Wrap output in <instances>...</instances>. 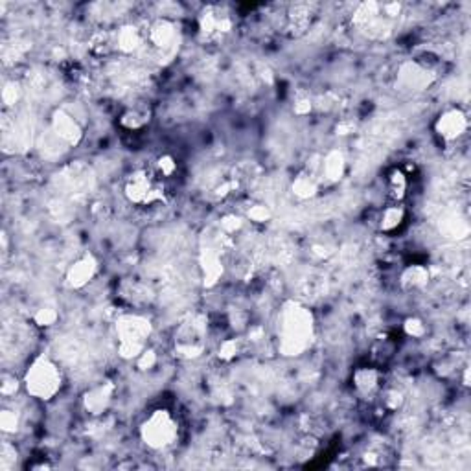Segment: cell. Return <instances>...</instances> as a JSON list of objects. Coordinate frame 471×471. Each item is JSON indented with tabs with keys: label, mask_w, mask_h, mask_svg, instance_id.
<instances>
[{
	"label": "cell",
	"mask_w": 471,
	"mask_h": 471,
	"mask_svg": "<svg viewBox=\"0 0 471 471\" xmlns=\"http://www.w3.org/2000/svg\"><path fill=\"white\" fill-rule=\"evenodd\" d=\"M124 195L131 204H153L164 197V192L155 186L147 170H135L124 183Z\"/></svg>",
	"instance_id": "5"
},
{
	"label": "cell",
	"mask_w": 471,
	"mask_h": 471,
	"mask_svg": "<svg viewBox=\"0 0 471 471\" xmlns=\"http://www.w3.org/2000/svg\"><path fill=\"white\" fill-rule=\"evenodd\" d=\"M98 258L92 253H85L83 256L74 262V264L68 267L65 274V284L66 287L70 289H83L85 285H89L94 280V276L98 274Z\"/></svg>",
	"instance_id": "11"
},
{
	"label": "cell",
	"mask_w": 471,
	"mask_h": 471,
	"mask_svg": "<svg viewBox=\"0 0 471 471\" xmlns=\"http://www.w3.org/2000/svg\"><path fill=\"white\" fill-rule=\"evenodd\" d=\"M352 383H354V389L357 394L363 396V398H370L381 387L380 370L370 368V366H361L352 375Z\"/></svg>",
	"instance_id": "16"
},
{
	"label": "cell",
	"mask_w": 471,
	"mask_h": 471,
	"mask_svg": "<svg viewBox=\"0 0 471 471\" xmlns=\"http://www.w3.org/2000/svg\"><path fill=\"white\" fill-rule=\"evenodd\" d=\"M433 82H435L433 70L420 61L403 63L396 74V85L400 87V91L405 92L426 91Z\"/></svg>",
	"instance_id": "8"
},
{
	"label": "cell",
	"mask_w": 471,
	"mask_h": 471,
	"mask_svg": "<svg viewBox=\"0 0 471 471\" xmlns=\"http://www.w3.org/2000/svg\"><path fill=\"white\" fill-rule=\"evenodd\" d=\"M309 24H311V8L308 4L293 6V10L287 15L289 30H293L294 36H300L308 30Z\"/></svg>",
	"instance_id": "23"
},
{
	"label": "cell",
	"mask_w": 471,
	"mask_h": 471,
	"mask_svg": "<svg viewBox=\"0 0 471 471\" xmlns=\"http://www.w3.org/2000/svg\"><path fill=\"white\" fill-rule=\"evenodd\" d=\"M232 17L225 13L219 6H207L197 19V33L201 41H216L232 30Z\"/></svg>",
	"instance_id": "6"
},
{
	"label": "cell",
	"mask_w": 471,
	"mask_h": 471,
	"mask_svg": "<svg viewBox=\"0 0 471 471\" xmlns=\"http://www.w3.org/2000/svg\"><path fill=\"white\" fill-rule=\"evenodd\" d=\"M405 208L401 203H392L381 212L380 219H377V228L383 234H392L396 230H400L401 225L405 223Z\"/></svg>",
	"instance_id": "18"
},
{
	"label": "cell",
	"mask_w": 471,
	"mask_h": 471,
	"mask_svg": "<svg viewBox=\"0 0 471 471\" xmlns=\"http://www.w3.org/2000/svg\"><path fill=\"white\" fill-rule=\"evenodd\" d=\"M22 385L31 398L48 401L56 398L57 392L61 390L63 374L48 355H39L26 370Z\"/></svg>",
	"instance_id": "3"
},
{
	"label": "cell",
	"mask_w": 471,
	"mask_h": 471,
	"mask_svg": "<svg viewBox=\"0 0 471 471\" xmlns=\"http://www.w3.org/2000/svg\"><path fill=\"white\" fill-rule=\"evenodd\" d=\"M146 43V31L140 30L138 26L135 24H126L120 26L117 31H114V50L124 54V56H131V54H137L144 48Z\"/></svg>",
	"instance_id": "13"
},
{
	"label": "cell",
	"mask_w": 471,
	"mask_h": 471,
	"mask_svg": "<svg viewBox=\"0 0 471 471\" xmlns=\"http://www.w3.org/2000/svg\"><path fill=\"white\" fill-rule=\"evenodd\" d=\"M59 320V311L54 306H43L33 315V322L39 328H52Z\"/></svg>",
	"instance_id": "28"
},
{
	"label": "cell",
	"mask_w": 471,
	"mask_h": 471,
	"mask_svg": "<svg viewBox=\"0 0 471 471\" xmlns=\"http://www.w3.org/2000/svg\"><path fill=\"white\" fill-rule=\"evenodd\" d=\"M89 50L92 56L98 57H105L107 54H111L114 50V33H109V31L94 33L89 41Z\"/></svg>",
	"instance_id": "24"
},
{
	"label": "cell",
	"mask_w": 471,
	"mask_h": 471,
	"mask_svg": "<svg viewBox=\"0 0 471 471\" xmlns=\"http://www.w3.org/2000/svg\"><path fill=\"white\" fill-rule=\"evenodd\" d=\"M199 267H201V274H203V284L207 287H214L225 273L221 254L212 247H207L201 251V254H199Z\"/></svg>",
	"instance_id": "14"
},
{
	"label": "cell",
	"mask_w": 471,
	"mask_h": 471,
	"mask_svg": "<svg viewBox=\"0 0 471 471\" xmlns=\"http://www.w3.org/2000/svg\"><path fill=\"white\" fill-rule=\"evenodd\" d=\"M155 173H157L160 179L173 177V175L177 173V160H175L172 155L164 153V155L157 157V160H155Z\"/></svg>",
	"instance_id": "30"
},
{
	"label": "cell",
	"mask_w": 471,
	"mask_h": 471,
	"mask_svg": "<svg viewBox=\"0 0 471 471\" xmlns=\"http://www.w3.org/2000/svg\"><path fill=\"white\" fill-rule=\"evenodd\" d=\"M346 173V157L341 149H329L322 155V163L319 170V181L335 184L345 177Z\"/></svg>",
	"instance_id": "15"
},
{
	"label": "cell",
	"mask_w": 471,
	"mask_h": 471,
	"mask_svg": "<svg viewBox=\"0 0 471 471\" xmlns=\"http://www.w3.org/2000/svg\"><path fill=\"white\" fill-rule=\"evenodd\" d=\"M239 354H241V339L232 337V339L221 341V345H219L218 348V357L223 361V363H230V361L236 359Z\"/></svg>",
	"instance_id": "27"
},
{
	"label": "cell",
	"mask_w": 471,
	"mask_h": 471,
	"mask_svg": "<svg viewBox=\"0 0 471 471\" xmlns=\"http://www.w3.org/2000/svg\"><path fill=\"white\" fill-rule=\"evenodd\" d=\"M245 225V218L238 214H225L223 218L219 219V232L230 238L234 234H238Z\"/></svg>",
	"instance_id": "26"
},
{
	"label": "cell",
	"mask_w": 471,
	"mask_h": 471,
	"mask_svg": "<svg viewBox=\"0 0 471 471\" xmlns=\"http://www.w3.org/2000/svg\"><path fill=\"white\" fill-rule=\"evenodd\" d=\"M204 343H175V355L179 359L193 361L204 354Z\"/></svg>",
	"instance_id": "25"
},
{
	"label": "cell",
	"mask_w": 471,
	"mask_h": 471,
	"mask_svg": "<svg viewBox=\"0 0 471 471\" xmlns=\"http://www.w3.org/2000/svg\"><path fill=\"white\" fill-rule=\"evenodd\" d=\"M21 427V416L17 410L4 409L0 412V429L4 435H15Z\"/></svg>",
	"instance_id": "29"
},
{
	"label": "cell",
	"mask_w": 471,
	"mask_h": 471,
	"mask_svg": "<svg viewBox=\"0 0 471 471\" xmlns=\"http://www.w3.org/2000/svg\"><path fill=\"white\" fill-rule=\"evenodd\" d=\"M17 462V449L11 444H4L0 449V468L4 471L11 470Z\"/></svg>",
	"instance_id": "35"
},
{
	"label": "cell",
	"mask_w": 471,
	"mask_h": 471,
	"mask_svg": "<svg viewBox=\"0 0 471 471\" xmlns=\"http://www.w3.org/2000/svg\"><path fill=\"white\" fill-rule=\"evenodd\" d=\"M118 355L126 361H135L147 348V339L153 334L151 320L144 315L127 313L117 319Z\"/></svg>",
	"instance_id": "2"
},
{
	"label": "cell",
	"mask_w": 471,
	"mask_h": 471,
	"mask_svg": "<svg viewBox=\"0 0 471 471\" xmlns=\"http://www.w3.org/2000/svg\"><path fill=\"white\" fill-rule=\"evenodd\" d=\"M50 133L66 147L77 146L83 140V127L80 120L63 107H57L52 111Z\"/></svg>",
	"instance_id": "7"
},
{
	"label": "cell",
	"mask_w": 471,
	"mask_h": 471,
	"mask_svg": "<svg viewBox=\"0 0 471 471\" xmlns=\"http://www.w3.org/2000/svg\"><path fill=\"white\" fill-rule=\"evenodd\" d=\"M381 17V2H361L355 6L354 13H352V24L359 31H363L366 26H370L374 21H377Z\"/></svg>",
	"instance_id": "19"
},
{
	"label": "cell",
	"mask_w": 471,
	"mask_h": 471,
	"mask_svg": "<svg viewBox=\"0 0 471 471\" xmlns=\"http://www.w3.org/2000/svg\"><path fill=\"white\" fill-rule=\"evenodd\" d=\"M22 98V87L17 82H8L2 89V103L4 107H15L21 102Z\"/></svg>",
	"instance_id": "33"
},
{
	"label": "cell",
	"mask_w": 471,
	"mask_h": 471,
	"mask_svg": "<svg viewBox=\"0 0 471 471\" xmlns=\"http://www.w3.org/2000/svg\"><path fill=\"white\" fill-rule=\"evenodd\" d=\"M320 190V181L317 175L309 173L308 170H302L300 173H297L291 181V193L294 197L300 199V201H309V199H315L319 195Z\"/></svg>",
	"instance_id": "17"
},
{
	"label": "cell",
	"mask_w": 471,
	"mask_h": 471,
	"mask_svg": "<svg viewBox=\"0 0 471 471\" xmlns=\"http://www.w3.org/2000/svg\"><path fill=\"white\" fill-rule=\"evenodd\" d=\"M315 109V102L313 98L309 96H299L294 98L293 102V112L297 117H308L309 112Z\"/></svg>",
	"instance_id": "38"
},
{
	"label": "cell",
	"mask_w": 471,
	"mask_h": 471,
	"mask_svg": "<svg viewBox=\"0 0 471 471\" xmlns=\"http://www.w3.org/2000/svg\"><path fill=\"white\" fill-rule=\"evenodd\" d=\"M407 188H409V179L407 173L401 167L390 170L387 175V195L392 203H401L407 195Z\"/></svg>",
	"instance_id": "21"
},
{
	"label": "cell",
	"mask_w": 471,
	"mask_h": 471,
	"mask_svg": "<svg viewBox=\"0 0 471 471\" xmlns=\"http://www.w3.org/2000/svg\"><path fill=\"white\" fill-rule=\"evenodd\" d=\"M403 334L410 339H421L427 334L426 322L420 317H409V319L403 320Z\"/></svg>",
	"instance_id": "32"
},
{
	"label": "cell",
	"mask_w": 471,
	"mask_h": 471,
	"mask_svg": "<svg viewBox=\"0 0 471 471\" xmlns=\"http://www.w3.org/2000/svg\"><path fill=\"white\" fill-rule=\"evenodd\" d=\"M431 280L429 269L426 265H409V267L403 269V273L400 276L401 287L407 289V291H418V289H424Z\"/></svg>",
	"instance_id": "20"
},
{
	"label": "cell",
	"mask_w": 471,
	"mask_h": 471,
	"mask_svg": "<svg viewBox=\"0 0 471 471\" xmlns=\"http://www.w3.org/2000/svg\"><path fill=\"white\" fill-rule=\"evenodd\" d=\"M355 127L357 126H355V122L352 118H343V120H339L337 126H335V133H337L339 137H348V135H354Z\"/></svg>",
	"instance_id": "40"
},
{
	"label": "cell",
	"mask_w": 471,
	"mask_h": 471,
	"mask_svg": "<svg viewBox=\"0 0 471 471\" xmlns=\"http://www.w3.org/2000/svg\"><path fill=\"white\" fill-rule=\"evenodd\" d=\"M462 385L470 387V368L462 370Z\"/></svg>",
	"instance_id": "42"
},
{
	"label": "cell",
	"mask_w": 471,
	"mask_h": 471,
	"mask_svg": "<svg viewBox=\"0 0 471 471\" xmlns=\"http://www.w3.org/2000/svg\"><path fill=\"white\" fill-rule=\"evenodd\" d=\"M264 328L262 326H253L248 329V341H262L264 339Z\"/></svg>",
	"instance_id": "41"
},
{
	"label": "cell",
	"mask_w": 471,
	"mask_h": 471,
	"mask_svg": "<svg viewBox=\"0 0 471 471\" xmlns=\"http://www.w3.org/2000/svg\"><path fill=\"white\" fill-rule=\"evenodd\" d=\"M468 131V114L461 107H449L438 114L435 122V133L444 142H456Z\"/></svg>",
	"instance_id": "9"
},
{
	"label": "cell",
	"mask_w": 471,
	"mask_h": 471,
	"mask_svg": "<svg viewBox=\"0 0 471 471\" xmlns=\"http://www.w3.org/2000/svg\"><path fill=\"white\" fill-rule=\"evenodd\" d=\"M403 401H405V398H403V394H401L398 389L387 390L385 396H383V405L389 410L401 409V407H403Z\"/></svg>",
	"instance_id": "36"
},
{
	"label": "cell",
	"mask_w": 471,
	"mask_h": 471,
	"mask_svg": "<svg viewBox=\"0 0 471 471\" xmlns=\"http://www.w3.org/2000/svg\"><path fill=\"white\" fill-rule=\"evenodd\" d=\"M177 24L172 21V19H166V17H160L157 21H153L151 24L147 26L146 30V43L151 45V48L157 54L164 56V54H170L175 48V41H177Z\"/></svg>",
	"instance_id": "10"
},
{
	"label": "cell",
	"mask_w": 471,
	"mask_h": 471,
	"mask_svg": "<svg viewBox=\"0 0 471 471\" xmlns=\"http://www.w3.org/2000/svg\"><path fill=\"white\" fill-rule=\"evenodd\" d=\"M114 392H117V387L111 381H105V383H100V385L92 387L83 394L82 403L83 409L89 412L91 416H102L103 412H107V409L111 407L112 398H114Z\"/></svg>",
	"instance_id": "12"
},
{
	"label": "cell",
	"mask_w": 471,
	"mask_h": 471,
	"mask_svg": "<svg viewBox=\"0 0 471 471\" xmlns=\"http://www.w3.org/2000/svg\"><path fill=\"white\" fill-rule=\"evenodd\" d=\"M313 339V315L299 302H287L280 313V352L300 355Z\"/></svg>",
	"instance_id": "1"
},
{
	"label": "cell",
	"mask_w": 471,
	"mask_h": 471,
	"mask_svg": "<svg viewBox=\"0 0 471 471\" xmlns=\"http://www.w3.org/2000/svg\"><path fill=\"white\" fill-rule=\"evenodd\" d=\"M21 389V383L17 380L15 375L4 374L2 375V383H0V394L6 396V398H10V396H15Z\"/></svg>",
	"instance_id": "37"
},
{
	"label": "cell",
	"mask_w": 471,
	"mask_h": 471,
	"mask_svg": "<svg viewBox=\"0 0 471 471\" xmlns=\"http://www.w3.org/2000/svg\"><path fill=\"white\" fill-rule=\"evenodd\" d=\"M236 188H238V179H223L221 183H218L216 188H214V195L218 199H225L228 197Z\"/></svg>",
	"instance_id": "39"
},
{
	"label": "cell",
	"mask_w": 471,
	"mask_h": 471,
	"mask_svg": "<svg viewBox=\"0 0 471 471\" xmlns=\"http://www.w3.org/2000/svg\"><path fill=\"white\" fill-rule=\"evenodd\" d=\"M149 112L144 111V109H137V107H133V109H127L120 114L118 118V126L126 129V131H142L144 127L149 124Z\"/></svg>",
	"instance_id": "22"
},
{
	"label": "cell",
	"mask_w": 471,
	"mask_h": 471,
	"mask_svg": "<svg viewBox=\"0 0 471 471\" xmlns=\"http://www.w3.org/2000/svg\"><path fill=\"white\" fill-rule=\"evenodd\" d=\"M245 216H247L248 221H253V223L264 225L273 219V210H271L265 203H254L253 207L248 208Z\"/></svg>",
	"instance_id": "31"
},
{
	"label": "cell",
	"mask_w": 471,
	"mask_h": 471,
	"mask_svg": "<svg viewBox=\"0 0 471 471\" xmlns=\"http://www.w3.org/2000/svg\"><path fill=\"white\" fill-rule=\"evenodd\" d=\"M135 361H137V366L140 372H149V370H153L157 366L158 355L153 348H146Z\"/></svg>",
	"instance_id": "34"
},
{
	"label": "cell",
	"mask_w": 471,
	"mask_h": 471,
	"mask_svg": "<svg viewBox=\"0 0 471 471\" xmlns=\"http://www.w3.org/2000/svg\"><path fill=\"white\" fill-rule=\"evenodd\" d=\"M179 426L166 409L153 410L140 426V438L149 449L160 451L177 442Z\"/></svg>",
	"instance_id": "4"
}]
</instances>
